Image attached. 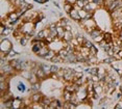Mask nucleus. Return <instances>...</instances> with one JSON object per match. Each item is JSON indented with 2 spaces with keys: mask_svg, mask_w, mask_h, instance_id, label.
<instances>
[{
  "mask_svg": "<svg viewBox=\"0 0 122 109\" xmlns=\"http://www.w3.org/2000/svg\"><path fill=\"white\" fill-rule=\"evenodd\" d=\"M76 38H77V41H78V43H79L80 46H84V44H85V42H86L85 36H82V35L78 34V35L76 36Z\"/></svg>",
  "mask_w": 122,
  "mask_h": 109,
  "instance_id": "bb28decb",
  "label": "nucleus"
},
{
  "mask_svg": "<svg viewBox=\"0 0 122 109\" xmlns=\"http://www.w3.org/2000/svg\"><path fill=\"white\" fill-rule=\"evenodd\" d=\"M109 1H111V2H113V1H115V0H109Z\"/></svg>",
  "mask_w": 122,
  "mask_h": 109,
  "instance_id": "a18cd8bd",
  "label": "nucleus"
},
{
  "mask_svg": "<svg viewBox=\"0 0 122 109\" xmlns=\"http://www.w3.org/2000/svg\"><path fill=\"white\" fill-rule=\"evenodd\" d=\"M39 79H40V78H39L37 75L35 74V73H32V75H31V77L29 78V83L30 84H34V83H37V82H39Z\"/></svg>",
  "mask_w": 122,
  "mask_h": 109,
  "instance_id": "5701e85b",
  "label": "nucleus"
},
{
  "mask_svg": "<svg viewBox=\"0 0 122 109\" xmlns=\"http://www.w3.org/2000/svg\"><path fill=\"white\" fill-rule=\"evenodd\" d=\"M88 72L90 73V75H98V68H91L88 70Z\"/></svg>",
  "mask_w": 122,
  "mask_h": 109,
  "instance_id": "c85d7f7f",
  "label": "nucleus"
},
{
  "mask_svg": "<svg viewBox=\"0 0 122 109\" xmlns=\"http://www.w3.org/2000/svg\"><path fill=\"white\" fill-rule=\"evenodd\" d=\"M74 73L75 71L71 69H65V74H64L63 79L66 81V82H72L74 78Z\"/></svg>",
  "mask_w": 122,
  "mask_h": 109,
  "instance_id": "f03ea898",
  "label": "nucleus"
},
{
  "mask_svg": "<svg viewBox=\"0 0 122 109\" xmlns=\"http://www.w3.org/2000/svg\"><path fill=\"white\" fill-rule=\"evenodd\" d=\"M107 70H104L103 68H98V76L100 79H104V77L107 76Z\"/></svg>",
  "mask_w": 122,
  "mask_h": 109,
  "instance_id": "412c9836",
  "label": "nucleus"
},
{
  "mask_svg": "<svg viewBox=\"0 0 122 109\" xmlns=\"http://www.w3.org/2000/svg\"><path fill=\"white\" fill-rule=\"evenodd\" d=\"M59 71H60V68L57 66H55V65L51 66V73H57Z\"/></svg>",
  "mask_w": 122,
  "mask_h": 109,
  "instance_id": "c9c22d12",
  "label": "nucleus"
},
{
  "mask_svg": "<svg viewBox=\"0 0 122 109\" xmlns=\"http://www.w3.org/2000/svg\"><path fill=\"white\" fill-rule=\"evenodd\" d=\"M68 24V21H67V19H61V20L57 21V23H56V26H63V27H65L66 25Z\"/></svg>",
  "mask_w": 122,
  "mask_h": 109,
  "instance_id": "a878e982",
  "label": "nucleus"
},
{
  "mask_svg": "<svg viewBox=\"0 0 122 109\" xmlns=\"http://www.w3.org/2000/svg\"><path fill=\"white\" fill-rule=\"evenodd\" d=\"M119 7H122V0H115V1H113L107 9H109V12H113V10L117 9Z\"/></svg>",
  "mask_w": 122,
  "mask_h": 109,
  "instance_id": "39448f33",
  "label": "nucleus"
},
{
  "mask_svg": "<svg viewBox=\"0 0 122 109\" xmlns=\"http://www.w3.org/2000/svg\"><path fill=\"white\" fill-rule=\"evenodd\" d=\"M35 74L37 75V76H38L39 78H40V79H45V77L47 76V75L45 74V72L43 71V69L41 68V66H40V68H39V69L37 70V72H36Z\"/></svg>",
  "mask_w": 122,
  "mask_h": 109,
  "instance_id": "2eb2a0df",
  "label": "nucleus"
},
{
  "mask_svg": "<svg viewBox=\"0 0 122 109\" xmlns=\"http://www.w3.org/2000/svg\"><path fill=\"white\" fill-rule=\"evenodd\" d=\"M25 89H26V87H25V84H24V83H22V82H19L18 83V90L24 91Z\"/></svg>",
  "mask_w": 122,
  "mask_h": 109,
  "instance_id": "2f4dec72",
  "label": "nucleus"
},
{
  "mask_svg": "<svg viewBox=\"0 0 122 109\" xmlns=\"http://www.w3.org/2000/svg\"><path fill=\"white\" fill-rule=\"evenodd\" d=\"M19 42H20V45H21V46H26L27 42H28V38H25V35H24V38H22Z\"/></svg>",
  "mask_w": 122,
  "mask_h": 109,
  "instance_id": "72a5a7b5",
  "label": "nucleus"
},
{
  "mask_svg": "<svg viewBox=\"0 0 122 109\" xmlns=\"http://www.w3.org/2000/svg\"><path fill=\"white\" fill-rule=\"evenodd\" d=\"M73 8H74V9H76V10H80V9H81V7L78 6V5H77L76 3L73 4Z\"/></svg>",
  "mask_w": 122,
  "mask_h": 109,
  "instance_id": "ea45409f",
  "label": "nucleus"
},
{
  "mask_svg": "<svg viewBox=\"0 0 122 109\" xmlns=\"http://www.w3.org/2000/svg\"><path fill=\"white\" fill-rule=\"evenodd\" d=\"M100 34H101V31H100V30H99L98 28H95L94 30H92V31L90 32V35H91V38H92L93 40H94L95 38H97L98 35H100Z\"/></svg>",
  "mask_w": 122,
  "mask_h": 109,
  "instance_id": "4be33fe9",
  "label": "nucleus"
},
{
  "mask_svg": "<svg viewBox=\"0 0 122 109\" xmlns=\"http://www.w3.org/2000/svg\"><path fill=\"white\" fill-rule=\"evenodd\" d=\"M73 38H74V35H73V33H72V31H69V30H66L65 35H64L63 40H65V41H67V42H70V41H71Z\"/></svg>",
  "mask_w": 122,
  "mask_h": 109,
  "instance_id": "dca6fc26",
  "label": "nucleus"
},
{
  "mask_svg": "<svg viewBox=\"0 0 122 109\" xmlns=\"http://www.w3.org/2000/svg\"><path fill=\"white\" fill-rule=\"evenodd\" d=\"M0 49H1V51H4V52H9L10 49H13V47H12V43L9 41V40H3L2 38L1 40V45H0Z\"/></svg>",
  "mask_w": 122,
  "mask_h": 109,
  "instance_id": "7ed1b4c3",
  "label": "nucleus"
},
{
  "mask_svg": "<svg viewBox=\"0 0 122 109\" xmlns=\"http://www.w3.org/2000/svg\"><path fill=\"white\" fill-rule=\"evenodd\" d=\"M69 16H70V18L71 19H73L74 21H76V22H79L80 20H81V18H80V16H79V13H78V10H76V9H72L70 13H69Z\"/></svg>",
  "mask_w": 122,
  "mask_h": 109,
  "instance_id": "0eeeda50",
  "label": "nucleus"
},
{
  "mask_svg": "<svg viewBox=\"0 0 122 109\" xmlns=\"http://www.w3.org/2000/svg\"><path fill=\"white\" fill-rule=\"evenodd\" d=\"M57 53L54 51V50H52V49H49V51H48V53H47V54L45 55V56H44L43 58L44 59H46V60H52V58H53L55 55H56Z\"/></svg>",
  "mask_w": 122,
  "mask_h": 109,
  "instance_id": "1a4fd4ad",
  "label": "nucleus"
},
{
  "mask_svg": "<svg viewBox=\"0 0 122 109\" xmlns=\"http://www.w3.org/2000/svg\"><path fill=\"white\" fill-rule=\"evenodd\" d=\"M68 53H69V51H68L67 49H66V48H62V49H61L60 51H59V52H57V54H59L61 57L65 58V57L68 55Z\"/></svg>",
  "mask_w": 122,
  "mask_h": 109,
  "instance_id": "b1692460",
  "label": "nucleus"
},
{
  "mask_svg": "<svg viewBox=\"0 0 122 109\" xmlns=\"http://www.w3.org/2000/svg\"><path fill=\"white\" fill-rule=\"evenodd\" d=\"M118 54H119V56H120V57L122 58V49H121V50H120V51H119V52H118Z\"/></svg>",
  "mask_w": 122,
  "mask_h": 109,
  "instance_id": "37998d69",
  "label": "nucleus"
},
{
  "mask_svg": "<svg viewBox=\"0 0 122 109\" xmlns=\"http://www.w3.org/2000/svg\"><path fill=\"white\" fill-rule=\"evenodd\" d=\"M10 2H12V3H13V2H14V1H15V0H10Z\"/></svg>",
  "mask_w": 122,
  "mask_h": 109,
  "instance_id": "c03bdc74",
  "label": "nucleus"
},
{
  "mask_svg": "<svg viewBox=\"0 0 122 109\" xmlns=\"http://www.w3.org/2000/svg\"><path fill=\"white\" fill-rule=\"evenodd\" d=\"M91 80H92L93 82H99L100 78H99L98 75H91Z\"/></svg>",
  "mask_w": 122,
  "mask_h": 109,
  "instance_id": "473e14b6",
  "label": "nucleus"
},
{
  "mask_svg": "<svg viewBox=\"0 0 122 109\" xmlns=\"http://www.w3.org/2000/svg\"><path fill=\"white\" fill-rule=\"evenodd\" d=\"M113 24H114V30L120 31L122 29V17L117 19H113Z\"/></svg>",
  "mask_w": 122,
  "mask_h": 109,
  "instance_id": "20e7f679",
  "label": "nucleus"
},
{
  "mask_svg": "<svg viewBox=\"0 0 122 109\" xmlns=\"http://www.w3.org/2000/svg\"><path fill=\"white\" fill-rule=\"evenodd\" d=\"M111 17H112V19H117L122 17V7H119L117 9L111 12Z\"/></svg>",
  "mask_w": 122,
  "mask_h": 109,
  "instance_id": "6e6552de",
  "label": "nucleus"
},
{
  "mask_svg": "<svg viewBox=\"0 0 122 109\" xmlns=\"http://www.w3.org/2000/svg\"><path fill=\"white\" fill-rule=\"evenodd\" d=\"M7 18H9V22L13 25V24H15L16 22L18 21L19 17H18V15H17V13L14 10V12H10L9 15H7Z\"/></svg>",
  "mask_w": 122,
  "mask_h": 109,
  "instance_id": "423d86ee",
  "label": "nucleus"
},
{
  "mask_svg": "<svg viewBox=\"0 0 122 109\" xmlns=\"http://www.w3.org/2000/svg\"><path fill=\"white\" fill-rule=\"evenodd\" d=\"M104 38V34H100V35H98L97 38H94V41L95 42H97V43H100V42L102 41Z\"/></svg>",
  "mask_w": 122,
  "mask_h": 109,
  "instance_id": "f704fd0d",
  "label": "nucleus"
},
{
  "mask_svg": "<svg viewBox=\"0 0 122 109\" xmlns=\"http://www.w3.org/2000/svg\"><path fill=\"white\" fill-rule=\"evenodd\" d=\"M84 46H85V47H87V48H89V49H90V48H91V47H92V46H93V44H92V43H91V42H90V41L86 40V42H85V44H84Z\"/></svg>",
  "mask_w": 122,
  "mask_h": 109,
  "instance_id": "4c0bfd02",
  "label": "nucleus"
},
{
  "mask_svg": "<svg viewBox=\"0 0 122 109\" xmlns=\"http://www.w3.org/2000/svg\"><path fill=\"white\" fill-rule=\"evenodd\" d=\"M64 62L66 63H70V62H77V58L75 54V50H71L69 51L68 55L64 58Z\"/></svg>",
  "mask_w": 122,
  "mask_h": 109,
  "instance_id": "f257e3e1",
  "label": "nucleus"
},
{
  "mask_svg": "<svg viewBox=\"0 0 122 109\" xmlns=\"http://www.w3.org/2000/svg\"><path fill=\"white\" fill-rule=\"evenodd\" d=\"M49 49H50V48H49L48 46L42 47V48L40 49V51H39V52L37 53V55H38V56H40V57H42V58H43V57H44V56H45V55L47 54V53H48Z\"/></svg>",
  "mask_w": 122,
  "mask_h": 109,
  "instance_id": "9d476101",
  "label": "nucleus"
},
{
  "mask_svg": "<svg viewBox=\"0 0 122 109\" xmlns=\"http://www.w3.org/2000/svg\"><path fill=\"white\" fill-rule=\"evenodd\" d=\"M23 107V101L20 99H15L13 102V108H21Z\"/></svg>",
  "mask_w": 122,
  "mask_h": 109,
  "instance_id": "a211bd4d",
  "label": "nucleus"
},
{
  "mask_svg": "<svg viewBox=\"0 0 122 109\" xmlns=\"http://www.w3.org/2000/svg\"><path fill=\"white\" fill-rule=\"evenodd\" d=\"M72 9H73V4L68 3V2L65 1V3H64V10H65V13H67L69 15V13H70Z\"/></svg>",
  "mask_w": 122,
  "mask_h": 109,
  "instance_id": "aec40b11",
  "label": "nucleus"
},
{
  "mask_svg": "<svg viewBox=\"0 0 122 109\" xmlns=\"http://www.w3.org/2000/svg\"><path fill=\"white\" fill-rule=\"evenodd\" d=\"M72 95H73V93H70V91H68L65 89V91H64V94H63V98H64V100H65V102L71 101Z\"/></svg>",
  "mask_w": 122,
  "mask_h": 109,
  "instance_id": "4468645a",
  "label": "nucleus"
},
{
  "mask_svg": "<svg viewBox=\"0 0 122 109\" xmlns=\"http://www.w3.org/2000/svg\"><path fill=\"white\" fill-rule=\"evenodd\" d=\"M10 31H12V28H9V27H5V29H4V31L3 33H2V35H9Z\"/></svg>",
  "mask_w": 122,
  "mask_h": 109,
  "instance_id": "e433bc0d",
  "label": "nucleus"
},
{
  "mask_svg": "<svg viewBox=\"0 0 122 109\" xmlns=\"http://www.w3.org/2000/svg\"><path fill=\"white\" fill-rule=\"evenodd\" d=\"M40 88H41V85H40V83H39V82L31 84V89L35 91V93H37L38 90H40Z\"/></svg>",
  "mask_w": 122,
  "mask_h": 109,
  "instance_id": "cd10ccee",
  "label": "nucleus"
},
{
  "mask_svg": "<svg viewBox=\"0 0 122 109\" xmlns=\"http://www.w3.org/2000/svg\"><path fill=\"white\" fill-rule=\"evenodd\" d=\"M78 13H79V16H80V18L81 19H86V16H87V10L84 9V8H81L80 10H78Z\"/></svg>",
  "mask_w": 122,
  "mask_h": 109,
  "instance_id": "c756f323",
  "label": "nucleus"
},
{
  "mask_svg": "<svg viewBox=\"0 0 122 109\" xmlns=\"http://www.w3.org/2000/svg\"><path fill=\"white\" fill-rule=\"evenodd\" d=\"M51 102H52V100L49 99V98L46 97V96H44L43 99H42V101H41V103L44 105V108H49V105H50Z\"/></svg>",
  "mask_w": 122,
  "mask_h": 109,
  "instance_id": "ddd939ff",
  "label": "nucleus"
},
{
  "mask_svg": "<svg viewBox=\"0 0 122 109\" xmlns=\"http://www.w3.org/2000/svg\"><path fill=\"white\" fill-rule=\"evenodd\" d=\"M41 68L43 69V71L45 72V74L47 75V76H48V75H51V66L42 63V65H41Z\"/></svg>",
  "mask_w": 122,
  "mask_h": 109,
  "instance_id": "f3484780",
  "label": "nucleus"
},
{
  "mask_svg": "<svg viewBox=\"0 0 122 109\" xmlns=\"http://www.w3.org/2000/svg\"><path fill=\"white\" fill-rule=\"evenodd\" d=\"M65 30H69V31H71V30H72V27L70 26V25H69V23L65 26Z\"/></svg>",
  "mask_w": 122,
  "mask_h": 109,
  "instance_id": "a19ab883",
  "label": "nucleus"
},
{
  "mask_svg": "<svg viewBox=\"0 0 122 109\" xmlns=\"http://www.w3.org/2000/svg\"><path fill=\"white\" fill-rule=\"evenodd\" d=\"M77 0H66V2H68V3H71V4H74L76 3Z\"/></svg>",
  "mask_w": 122,
  "mask_h": 109,
  "instance_id": "79ce46f5",
  "label": "nucleus"
},
{
  "mask_svg": "<svg viewBox=\"0 0 122 109\" xmlns=\"http://www.w3.org/2000/svg\"><path fill=\"white\" fill-rule=\"evenodd\" d=\"M31 100H32V103H36V102H41L42 101V99H43V97H42V95H41L40 93H35L34 95H32L31 97Z\"/></svg>",
  "mask_w": 122,
  "mask_h": 109,
  "instance_id": "9b49d317",
  "label": "nucleus"
},
{
  "mask_svg": "<svg viewBox=\"0 0 122 109\" xmlns=\"http://www.w3.org/2000/svg\"><path fill=\"white\" fill-rule=\"evenodd\" d=\"M115 108H116V109H121V108H122V102L117 103V104L115 105Z\"/></svg>",
  "mask_w": 122,
  "mask_h": 109,
  "instance_id": "58836bf2",
  "label": "nucleus"
},
{
  "mask_svg": "<svg viewBox=\"0 0 122 109\" xmlns=\"http://www.w3.org/2000/svg\"><path fill=\"white\" fill-rule=\"evenodd\" d=\"M97 53H98V50H97V48L93 45L90 48V56H96Z\"/></svg>",
  "mask_w": 122,
  "mask_h": 109,
  "instance_id": "393cba45",
  "label": "nucleus"
},
{
  "mask_svg": "<svg viewBox=\"0 0 122 109\" xmlns=\"http://www.w3.org/2000/svg\"><path fill=\"white\" fill-rule=\"evenodd\" d=\"M104 40L107 41V43H111V42H113V38L110 33H104Z\"/></svg>",
  "mask_w": 122,
  "mask_h": 109,
  "instance_id": "7c9ffc66",
  "label": "nucleus"
},
{
  "mask_svg": "<svg viewBox=\"0 0 122 109\" xmlns=\"http://www.w3.org/2000/svg\"><path fill=\"white\" fill-rule=\"evenodd\" d=\"M56 30H57V36H59L61 40H63L64 35H65V32H66L65 27H63V26H56Z\"/></svg>",
  "mask_w": 122,
  "mask_h": 109,
  "instance_id": "f8f14e48",
  "label": "nucleus"
},
{
  "mask_svg": "<svg viewBox=\"0 0 122 109\" xmlns=\"http://www.w3.org/2000/svg\"><path fill=\"white\" fill-rule=\"evenodd\" d=\"M61 103L59 100H52V102L50 103V105H49V108L50 109H54V108H60L61 107Z\"/></svg>",
  "mask_w": 122,
  "mask_h": 109,
  "instance_id": "6ab92c4d",
  "label": "nucleus"
}]
</instances>
